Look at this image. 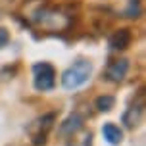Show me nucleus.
<instances>
[{"mask_svg": "<svg viewBox=\"0 0 146 146\" xmlns=\"http://www.w3.org/2000/svg\"><path fill=\"white\" fill-rule=\"evenodd\" d=\"M56 83V71L50 64L38 62L33 66V85L36 90H50Z\"/></svg>", "mask_w": 146, "mask_h": 146, "instance_id": "obj_3", "label": "nucleus"}, {"mask_svg": "<svg viewBox=\"0 0 146 146\" xmlns=\"http://www.w3.org/2000/svg\"><path fill=\"white\" fill-rule=\"evenodd\" d=\"M131 44V31L129 29H119L110 36V46L113 50H125Z\"/></svg>", "mask_w": 146, "mask_h": 146, "instance_id": "obj_8", "label": "nucleus"}, {"mask_svg": "<svg viewBox=\"0 0 146 146\" xmlns=\"http://www.w3.org/2000/svg\"><path fill=\"white\" fill-rule=\"evenodd\" d=\"M66 146H92V133L87 129H77L75 133L69 135Z\"/></svg>", "mask_w": 146, "mask_h": 146, "instance_id": "obj_7", "label": "nucleus"}, {"mask_svg": "<svg viewBox=\"0 0 146 146\" xmlns=\"http://www.w3.org/2000/svg\"><path fill=\"white\" fill-rule=\"evenodd\" d=\"M102 135H104V139L108 140L110 144H119L121 139H123L121 129H119L117 125H113V123H106L102 127Z\"/></svg>", "mask_w": 146, "mask_h": 146, "instance_id": "obj_9", "label": "nucleus"}, {"mask_svg": "<svg viewBox=\"0 0 146 146\" xmlns=\"http://www.w3.org/2000/svg\"><path fill=\"white\" fill-rule=\"evenodd\" d=\"M113 104H115L113 96H98L96 98V108L100 110V111H110V110L113 108Z\"/></svg>", "mask_w": 146, "mask_h": 146, "instance_id": "obj_11", "label": "nucleus"}, {"mask_svg": "<svg viewBox=\"0 0 146 146\" xmlns=\"http://www.w3.org/2000/svg\"><path fill=\"white\" fill-rule=\"evenodd\" d=\"M52 123H54V113H46V115L35 119L29 127V135L35 144H44L46 140V135L52 129Z\"/></svg>", "mask_w": 146, "mask_h": 146, "instance_id": "obj_4", "label": "nucleus"}, {"mask_svg": "<svg viewBox=\"0 0 146 146\" xmlns=\"http://www.w3.org/2000/svg\"><path fill=\"white\" fill-rule=\"evenodd\" d=\"M125 14L129 15V17H137V15L140 14V6H139V0H131V2H129V10H127Z\"/></svg>", "mask_w": 146, "mask_h": 146, "instance_id": "obj_12", "label": "nucleus"}, {"mask_svg": "<svg viewBox=\"0 0 146 146\" xmlns=\"http://www.w3.org/2000/svg\"><path fill=\"white\" fill-rule=\"evenodd\" d=\"M81 127H83V117H81L79 113H73V115H69L66 121L62 123L60 131L64 133V135H67V137H69L71 133H75L77 129H81Z\"/></svg>", "mask_w": 146, "mask_h": 146, "instance_id": "obj_10", "label": "nucleus"}, {"mask_svg": "<svg viewBox=\"0 0 146 146\" xmlns=\"http://www.w3.org/2000/svg\"><path fill=\"white\" fill-rule=\"evenodd\" d=\"M33 23H35L38 29L50 31V33H60V31H66L71 25L69 15L64 14L58 8H38L33 12Z\"/></svg>", "mask_w": 146, "mask_h": 146, "instance_id": "obj_1", "label": "nucleus"}, {"mask_svg": "<svg viewBox=\"0 0 146 146\" xmlns=\"http://www.w3.org/2000/svg\"><path fill=\"white\" fill-rule=\"evenodd\" d=\"M127 71H129V62H127V60L125 58L113 60L108 66V69H106V77H108L110 81H113V83H121V81L125 79Z\"/></svg>", "mask_w": 146, "mask_h": 146, "instance_id": "obj_5", "label": "nucleus"}, {"mask_svg": "<svg viewBox=\"0 0 146 146\" xmlns=\"http://www.w3.org/2000/svg\"><path fill=\"white\" fill-rule=\"evenodd\" d=\"M92 73V66L88 60H77L73 62V66H69L62 75V87L66 90H75V88L83 87Z\"/></svg>", "mask_w": 146, "mask_h": 146, "instance_id": "obj_2", "label": "nucleus"}, {"mask_svg": "<svg viewBox=\"0 0 146 146\" xmlns=\"http://www.w3.org/2000/svg\"><path fill=\"white\" fill-rule=\"evenodd\" d=\"M8 40H10V35H8V31L4 29V27H0V48H4L8 44Z\"/></svg>", "mask_w": 146, "mask_h": 146, "instance_id": "obj_13", "label": "nucleus"}, {"mask_svg": "<svg viewBox=\"0 0 146 146\" xmlns=\"http://www.w3.org/2000/svg\"><path fill=\"white\" fill-rule=\"evenodd\" d=\"M140 117H142V104H133V106L127 108V111H125L123 115H121V121H123L125 127L133 129V127H137L140 123Z\"/></svg>", "mask_w": 146, "mask_h": 146, "instance_id": "obj_6", "label": "nucleus"}]
</instances>
